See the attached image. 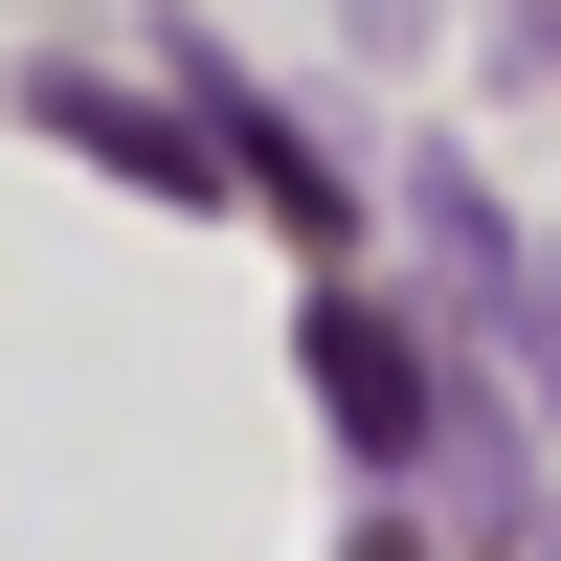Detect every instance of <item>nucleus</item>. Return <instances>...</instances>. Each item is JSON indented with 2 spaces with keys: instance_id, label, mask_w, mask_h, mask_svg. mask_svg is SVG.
<instances>
[{
  "instance_id": "nucleus-2",
  "label": "nucleus",
  "mask_w": 561,
  "mask_h": 561,
  "mask_svg": "<svg viewBox=\"0 0 561 561\" xmlns=\"http://www.w3.org/2000/svg\"><path fill=\"white\" fill-rule=\"evenodd\" d=\"M23 113L68 135V158L158 180V203H203V180H225V135H203V113H135V90H90V68H23Z\"/></svg>"
},
{
  "instance_id": "nucleus-4",
  "label": "nucleus",
  "mask_w": 561,
  "mask_h": 561,
  "mask_svg": "<svg viewBox=\"0 0 561 561\" xmlns=\"http://www.w3.org/2000/svg\"><path fill=\"white\" fill-rule=\"evenodd\" d=\"M337 561H427V539H404V517H359V539H337Z\"/></svg>"
},
{
  "instance_id": "nucleus-1",
  "label": "nucleus",
  "mask_w": 561,
  "mask_h": 561,
  "mask_svg": "<svg viewBox=\"0 0 561 561\" xmlns=\"http://www.w3.org/2000/svg\"><path fill=\"white\" fill-rule=\"evenodd\" d=\"M314 427H337L359 472H404V449H449V359L404 337V314H359V293H314Z\"/></svg>"
},
{
  "instance_id": "nucleus-3",
  "label": "nucleus",
  "mask_w": 561,
  "mask_h": 561,
  "mask_svg": "<svg viewBox=\"0 0 561 561\" xmlns=\"http://www.w3.org/2000/svg\"><path fill=\"white\" fill-rule=\"evenodd\" d=\"M494 314H517V359H539V427H561V248H517V293H494Z\"/></svg>"
}]
</instances>
